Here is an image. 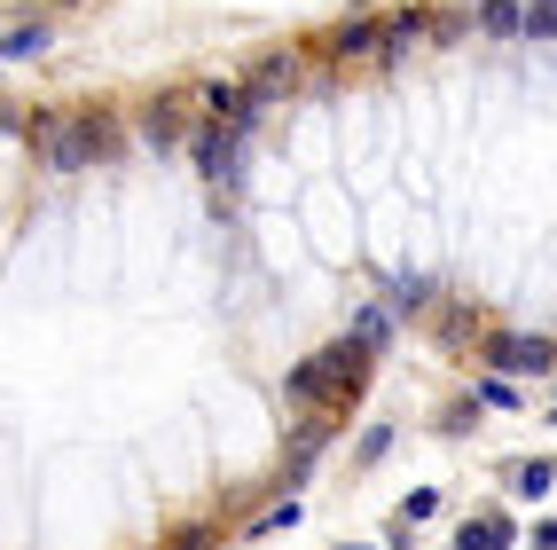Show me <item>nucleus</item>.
Returning <instances> with one entry per match:
<instances>
[{
  "instance_id": "nucleus-1",
  "label": "nucleus",
  "mask_w": 557,
  "mask_h": 550,
  "mask_svg": "<svg viewBox=\"0 0 557 550\" xmlns=\"http://www.w3.org/2000/svg\"><path fill=\"white\" fill-rule=\"evenodd\" d=\"M95 158H110V119H63L55 126V142H48V166H95Z\"/></svg>"
},
{
  "instance_id": "nucleus-2",
  "label": "nucleus",
  "mask_w": 557,
  "mask_h": 550,
  "mask_svg": "<svg viewBox=\"0 0 557 550\" xmlns=\"http://www.w3.org/2000/svg\"><path fill=\"white\" fill-rule=\"evenodd\" d=\"M189 142H197V166H205L212 181H228V173H236V126H197Z\"/></svg>"
},
{
  "instance_id": "nucleus-3",
  "label": "nucleus",
  "mask_w": 557,
  "mask_h": 550,
  "mask_svg": "<svg viewBox=\"0 0 557 550\" xmlns=\"http://www.w3.org/2000/svg\"><path fill=\"white\" fill-rule=\"evenodd\" d=\"M495 362L518 378H534V370H557V346L549 339H495Z\"/></svg>"
},
{
  "instance_id": "nucleus-4",
  "label": "nucleus",
  "mask_w": 557,
  "mask_h": 550,
  "mask_svg": "<svg viewBox=\"0 0 557 550\" xmlns=\"http://www.w3.org/2000/svg\"><path fill=\"white\" fill-rule=\"evenodd\" d=\"M479 24H487V32H527V0H487Z\"/></svg>"
},
{
  "instance_id": "nucleus-5",
  "label": "nucleus",
  "mask_w": 557,
  "mask_h": 550,
  "mask_svg": "<svg viewBox=\"0 0 557 550\" xmlns=\"http://www.w3.org/2000/svg\"><path fill=\"white\" fill-rule=\"evenodd\" d=\"M510 535H518V527H510V520H471V527H463V535H456V542H471V550H503V542H510Z\"/></svg>"
},
{
  "instance_id": "nucleus-6",
  "label": "nucleus",
  "mask_w": 557,
  "mask_h": 550,
  "mask_svg": "<svg viewBox=\"0 0 557 550\" xmlns=\"http://www.w3.org/2000/svg\"><path fill=\"white\" fill-rule=\"evenodd\" d=\"M432 511H440V496H432V488H417V496H408V503H400V535H408V527H417V520H432Z\"/></svg>"
},
{
  "instance_id": "nucleus-7",
  "label": "nucleus",
  "mask_w": 557,
  "mask_h": 550,
  "mask_svg": "<svg viewBox=\"0 0 557 550\" xmlns=\"http://www.w3.org/2000/svg\"><path fill=\"white\" fill-rule=\"evenodd\" d=\"M527 32L549 40V32H557V0H527Z\"/></svg>"
},
{
  "instance_id": "nucleus-8",
  "label": "nucleus",
  "mask_w": 557,
  "mask_h": 550,
  "mask_svg": "<svg viewBox=\"0 0 557 550\" xmlns=\"http://www.w3.org/2000/svg\"><path fill=\"white\" fill-rule=\"evenodd\" d=\"M479 401H487V410H518V386H510V378H487V386H479Z\"/></svg>"
},
{
  "instance_id": "nucleus-9",
  "label": "nucleus",
  "mask_w": 557,
  "mask_h": 550,
  "mask_svg": "<svg viewBox=\"0 0 557 550\" xmlns=\"http://www.w3.org/2000/svg\"><path fill=\"white\" fill-rule=\"evenodd\" d=\"M549 480H557L549 464H527V472H518V496H549Z\"/></svg>"
},
{
  "instance_id": "nucleus-10",
  "label": "nucleus",
  "mask_w": 557,
  "mask_h": 550,
  "mask_svg": "<svg viewBox=\"0 0 557 550\" xmlns=\"http://www.w3.org/2000/svg\"><path fill=\"white\" fill-rule=\"evenodd\" d=\"M283 527H299V503H275L268 520H259V535H283Z\"/></svg>"
},
{
  "instance_id": "nucleus-11",
  "label": "nucleus",
  "mask_w": 557,
  "mask_h": 550,
  "mask_svg": "<svg viewBox=\"0 0 557 550\" xmlns=\"http://www.w3.org/2000/svg\"><path fill=\"white\" fill-rule=\"evenodd\" d=\"M16 56H40V24H24V32H9V63Z\"/></svg>"
}]
</instances>
